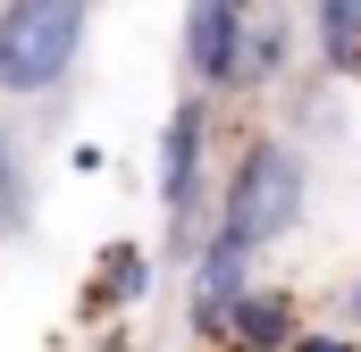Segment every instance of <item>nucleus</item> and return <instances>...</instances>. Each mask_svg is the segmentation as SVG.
<instances>
[{
  "instance_id": "nucleus-1",
  "label": "nucleus",
  "mask_w": 361,
  "mask_h": 352,
  "mask_svg": "<svg viewBox=\"0 0 361 352\" xmlns=\"http://www.w3.org/2000/svg\"><path fill=\"white\" fill-rule=\"evenodd\" d=\"M294 218H302V160H294L286 143H252V151H244V168H235V184H227L219 244L261 252V244H277Z\"/></svg>"
},
{
  "instance_id": "nucleus-2",
  "label": "nucleus",
  "mask_w": 361,
  "mask_h": 352,
  "mask_svg": "<svg viewBox=\"0 0 361 352\" xmlns=\"http://www.w3.org/2000/svg\"><path fill=\"white\" fill-rule=\"evenodd\" d=\"M85 42V8L76 0H25V8H0V84L17 92H51L68 76Z\"/></svg>"
},
{
  "instance_id": "nucleus-3",
  "label": "nucleus",
  "mask_w": 361,
  "mask_h": 352,
  "mask_svg": "<svg viewBox=\"0 0 361 352\" xmlns=\"http://www.w3.org/2000/svg\"><path fill=\"white\" fill-rule=\"evenodd\" d=\"M244 51H252V17L244 8H227V0L185 8V59H193L202 84H235L244 76Z\"/></svg>"
},
{
  "instance_id": "nucleus-4",
  "label": "nucleus",
  "mask_w": 361,
  "mask_h": 352,
  "mask_svg": "<svg viewBox=\"0 0 361 352\" xmlns=\"http://www.w3.org/2000/svg\"><path fill=\"white\" fill-rule=\"evenodd\" d=\"M202 184V101H177L169 109V134H160V210H169V227L193 218V193Z\"/></svg>"
},
{
  "instance_id": "nucleus-5",
  "label": "nucleus",
  "mask_w": 361,
  "mask_h": 352,
  "mask_svg": "<svg viewBox=\"0 0 361 352\" xmlns=\"http://www.w3.org/2000/svg\"><path fill=\"white\" fill-rule=\"evenodd\" d=\"M244 260H252V252H235V244L210 235L202 277H193V327H202V336H219V327L235 319V302H244Z\"/></svg>"
},
{
  "instance_id": "nucleus-6",
  "label": "nucleus",
  "mask_w": 361,
  "mask_h": 352,
  "mask_svg": "<svg viewBox=\"0 0 361 352\" xmlns=\"http://www.w3.org/2000/svg\"><path fill=\"white\" fill-rule=\"evenodd\" d=\"M294 336V310L277 302V294H244L235 302V344L244 352H269V344H286Z\"/></svg>"
},
{
  "instance_id": "nucleus-7",
  "label": "nucleus",
  "mask_w": 361,
  "mask_h": 352,
  "mask_svg": "<svg viewBox=\"0 0 361 352\" xmlns=\"http://www.w3.org/2000/svg\"><path fill=\"white\" fill-rule=\"evenodd\" d=\"M311 25H319V42H328V59H345V68L361 59V0H336V8H319Z\"/></svg>"
},
{
  "instance_id": "nucleus-8",
  "label": "nucleus",
  "mask_w": 361,
  "mask_h": 352,
  "mask_svg": "<svg viewBox=\"0 0 361 352\" xmlns=\"http://www.w3.org/2000/svg\"><path fill=\"white\" fill-rule=\"evenodd\" d=\"M101 294H109V302H135V294H143V277H152V268H143V252H135V244H109V252H101Z\"/></svg>"
},
{
  "instance_id": "nucleus-9",
  "label": "nucleus",
  "mask_w": 361,
  "mask_h": 352,
  "mask_svg": "<svg viewBox=\"0 0 361 352\" xmlns=\"http://www.w3.org/2000/svg\"><path fill=\"white\" fill-rule=\"evenodd\" d=\"M286 68V17H252V51H244V76H277Z\"/></svg>"
},
{
  "instance_id": "nucleus-10",
  "label": "nucleus",
  "mask_w": 361,
  "mask_h": 352,
  "mask_svg": "<svg viewBox=\"0 0 361 352\" xmlns=\"http://www.w3.org/2000/svg\"><path fill=\"white\" fill-rule=\"evenodd\" d=\"M8 193H17V151H8V126H0V218H8Z\"/></svg>"
},
{
  "instance_id": "nucleus-11",
  "label": "nucleus",
  "mask_w": 361,
  "mask_h": 352,
  "mask_svg": "<svg viewBox=\"0 0 361 352\" xmlns=\"http://www.w3.org/2000/svg\"><path fill=\"white\" fill-rule=\"evenodd\" d=\"M294 352H361V344H345V336H294Z\"/></svg>"
},
{
  "instance_id": "nucleus-12",
  "label": "nucleus",
  "mask_w": 361,
  "mask_h": 352,
  "mask_svg": "<svg viewBox=\"0 0 361 352\" xmlns=\"http://www.w3.org/2000/svg\"><path fill=\"white\" fill-rule=\"evenodd\" d=\"M353 319H361V285H353Z\"/></svg>"
},
{
  "instance_id": "nucleus-13",
  "label": "nucleus",
  "mask_w": 361,
  "mask_h": 352,
  "mask_svg": "<svg viewBox=\"0 0 361 352\" xmlns=\"http://www.w3.org/2000/svg\"><path fill=\"white\" fill-rule=\"evenodd\" d=\"M353 68H361V59H353Z\"/></svg>"
}]
</instances>
